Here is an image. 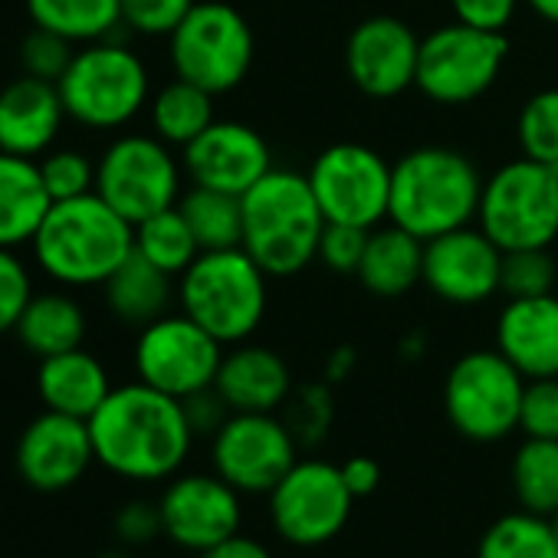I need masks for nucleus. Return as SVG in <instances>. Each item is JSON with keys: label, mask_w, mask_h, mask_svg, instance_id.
Instances as JSON below:
<instances>
[{"label": "nucleus", "mask_w": 558, "mask_h": 558, "mask_svg": "<svg viewBox=\"0 0 558 558\" xmlns=\"http://www.w3.org/2000/svg\"><path fill=\"white\" fill-rule=\"evenodd\" d=\"M96 463L132 483H161L181 473L194 430L184 404L145 381L112 388L89 417Z\"/></svg>", "instance_id": "obj_1"}, {"label": "nucleus", "mask_w": 558, "mask_h": 558, "mask_svg": "<svg viewBox=\"0 0 558 558\" xmlns=\"http://www.w3.org/2000/svg\"><path fill=\"white\" fill-rule=\"evenodd\" d=\"M37 266L60 287H102L132 256L135 227L96 191L57 201L34 236Z\"/></svg>", "instance_id": "obj_2"}, {"label": "nucleus", "mask_w": 558, "mask_h": 558, "mask_svg": "<svg viewBox=\"0 0 558 558\" xmlns=\"http://www.w3.org/2000/svg\"><path fill=\"white\" fill-rule=\"evenodd\" d=\"M243 250L266 276H296L319 259L326 214L306 174L269 168L243 197Z\"/></svg>", "instance_id": "obj_3"}, {"label": "nucleus", "mask_w": 558, "mask_h": 558, "mask_svg": "<svg viewBox=\"0 0 558 558\" xmlns=\"http://www.w3.org/2000/svg\"><path fill=\"white\" fill-rule=\"evenodd\" d=\"M483 181L476 161L457 148H414L391 165L388 220L427 243L476 220Z\"/></svg>", "instance_id": "obj_4"}, {"label": "nucleus", "mask_w": 558, "mask_h": 558, "mask_svg": "<svg viewBox=\"0 0 558 558\" xmlns=\"http://www.w3.org/2000/svg\"><path fill=\"white\" fill-rule=\"evenodd\" d=\"M269 276L243 250H204L178 276V306L220 345L246 342L269 306Z\"/></svg>", "instance_id": "obj_5"}, {"label": "nucleus", "mask_w": 558, "mask_h": 558, "mask_svg": "<svg viewBox=\"0 0 558 558\" xmlns=\"http://www.w3.org/2000/svg\"><path fill=\"white\" fill-rule=\"evenodd\" d=\"M57 86L66 116L96 132L125 129L151 102L148 66L116 37L80 47Z\"/></svg>", "instance_id": "obj_6"}, {"label": "nucleus", "mask_w": 558, "mask_h": 558, "mask_svg": "<svg viewBox=\"0 0 558 558\" xmlns=\"http://www.w3.org/2000/svg\"><path fill=\"white\" fill-rule=\"evenodd\" d=\"M476 227L506 253L558 240V168L515 158L483 181Z\"/></svg>", "instance_id": "obj_7"}, {"label": "nucleus", "mask_w": 558, "mask_h": 558, "mask_svg": "<svg viewBox=\"0 0 558 558\" xmlns=\"http://www.w3.org/2000/svg\"><path fill=\"white\" fill-rule=\"evenodd\" d=\"M174 76L207 89L210 96L233 93L256 53L246 17L223 0H197L191 14L168 37Z\"/></svg>", "instance_id": "obj_8"}, {"label": "nucleus", "mask_w": 558, "mask_h": 558, "mask_svg": "<svg viewBox=\"0 0 558 558\" xmlns=\"http://www.w3.org/2000/svg\"><path fill=\"white\" fill-rule=\"evenodd\" d=\"M525 378L499 349H476L453 362L444 381L450 427L473 444H496L519 430Z\"/></svg>", "instance_id": "obj_9"}, {"label": "nucleus", "mask_w": 558, "mask_h": 558, "mask_svg": "<svg viewBox=\"0 0 558 558\" xmlns=\"http://www.w3.org/2000/svg\"><path fill=\"white\" fill-rule=\"evenodd\" d=\"M184 165L171 145L151 135H119L96 161V194L132 227L181 201Z\"/></svg>", "instance_id": "obj_10"}, {"label": "nucleus", "mask_w": 558, "mask_h": 558, "mask_svg": "<svg viewBox=\"0 0 558 558\" xmlns=\"http://www.w3.org/2000/svg\"><path fill=\"white\" fill-rule=\"evenodd\" d=\"M509 44L502 34L476 31L460 21L421 37L417 89L437 106H466L493 89L506 66Z\"/></svg>", "instance_id": "obj_11"}, {"label": "nucleus", "mask_w": 558, "mask_h": 558, "mask_svg": "<svg viewBox=\"0 0 558 558\" xmlns=\"http://www.w3.org/2000/svg\"><path fill=\"white\" fill-rule=\"evenodd\" d=\"M355 496L342 466L329 460H296L269 493V519L276 535L296 548L332 542L352 519Z\"/></svg>", "instance_id": "obj_12"}, {"label": "nucleus", "mask_w": 558, "mask_h": 558, "mask_svg": "<svg viewBox=\"0 0 558 558\" xmlns=\"http://www.w3.org/2000/svg\"><path fill=\"white\" fill-rule=\"evenodd\" d=\"M329 223L375 230L391 207V161L359 142H339L316 155L306 171Z\"/></svg>", "instance_id": "obj_13"}, {"label": "nucleus", "mask_w": 558, "mask_h": 558, "mask_svg": "<svg viewBox=\"0 0 558 558\" xmlns=\"http://www.w3.org/2000/svg\"><path fill=\"white\" fill-rule=\"evenodd\" d=\"M132 362L138 381L184 401L187 395L214 385L223 362V345L191 316L168 313L138 329Z\"/></svg>", "instance_id": "obj_14"}, {"label": "nucleus", "mask_w": 558, "mask_h": 558, "mask_svg": "<svg viewBox=\"0 0 558 558\" xmlns=\"http://www.w3.org/2000/svg\"><path fill=\"white\" fill-rule=\"evenodd\" d=\"M296 450L300 444L293 430L276 414H230L210 437L214 473L240 496H269L300 460Z\"/></svg>", "instance_id": "obj_15"}, {"label": "nucleus", "mask_w": 558, "mask_h": 558, "mask_svg": "<svg viewBox=\"0 0 558 558\" xmlns=\"http://www.w3.org/2000/svg\"><path fill=\"white\" fill-rule=\"evenodd\" d=\"M158 509L165 538L194 555L227 542L243 522V496L217 473L171 476Z\"/></svg>", "instance_id": "obj_16"}, {"label": "nucleus", "mask_w": 558, "mask_h": 558, "mask_svg": "<svg viewBox=\"0 0 558 558\" xmlns=\"http://www.w3.org/2000/svg\"><path fill=\"white\" fill-rule=\"evenodd\" d=\"M424 283L450 306H480L502 293V250L473 223L424 243Z\"/></svg>", "instance_id": "obj_17"}, {"label": "nucleus", "mask_w": 558, "mask_h": 558, "mask_svg": "<svg viewBox=\"0 0 558 558\" xmlns=\"http://www.w3.org/2000/svg\"><path fill=\"white\" fill-rule=\"evenodd\" d=\"M421 37L401 17L362 21L345 40V73L368 99H395L417 83Z\"/></svg>", "instance_id": "obj_18"}, {"label": "nucleus", "mask_w": 558, "mask_h": 558, "mask_svg": "<svg viewBox=\"0 0 558 558\" xmlns=\"http://www.w3.org/2000/svg\"><path fill=\"white\" fill-rule=\"evenodd\" d=\"M21 480L37 493H63L76 486L96 463L89 421L60 411L37 414L14 447Z\"/></svg>", "instance_id": "obj_19"}, {"label": "nucleus", "mask_w": 558, "mask_h": 558, "mask_svg": "<svg viewBox=\"0 0 558 558\" xmlns=\"http://www.w3.org/2000/svg\"><path fill=\"white\" fill-rule=\"evenodd\" d=\"M181 165L191 184L243 197L272 168V151L253 125L214 119L181 148Z\"/></svg>", "instance_id": "obj_20"}, {"label": "nucleus", "mask_w": 558, "mask_h": 558, "mask_svg": "<svg viewBox=\"0 0 558 558\" xmlns=\"http://www.w3.org/2000/svg\"><path fill=\"white\" fill-rule=\"evenodd\" d=\"M66 119L60 86L24 73L0 89V151L37 161L53 148Z\"/></svg>", "instance_id": "obj_21"}, {"label": "nucleus", "mask_w": 558, "mask_h": 558, "mask_svg": "<svg viewBox=\"0 0 558 558\" xmlns=\"http://www.w3.org/2000/svg\"><path fill=\"white\" fill-rule=\"evenodd\" d=\"M496 349L532 378H558V296L506 300L496 319Z\"/></svg>", "instance_id": "obj_22"}, {"label": "nucleus", "mask_w": 558, "mask_h": 558, "mask_svg": "<svg viewBox=\"0 0 558 558\" xmlns=\"http://www.w3.org/2000/svg\"><path fill=\"white\" fill-rule=\"evenodd\" d=\"M214 388L220 391L233 414H272L296 391L293 372L283 362V355L250 342H240L230 352H223Z\"/></svg>", "instance_id": "obj_23"}, {"label": "nucleus", "mask_w": 558, "mask_h": 558, "mask_svg": "<svg viewBox=\"0 0 558 558\" xmlns=\"http://www.w3.org/2000/svg\"><path fill=\"white\" fill-rule=\"evenodd\" d=\"M37 395L47 411L89 421L102 408V401L112 395V381H109L106 365L96 355H89L86 349H70V352L40 359Z\"/></svg>", "instance_id": "obj_24"}, {"label": "nucleus", "mask_w": 558, "mask_h": 558, "mask_svg": "<svg viewBox=\"0 0 558 558\" xmlns=\"http://www.w3.org/2000/svg\"><path fill=\"white\" fill-rule=\"evenodd\" d=\"M50 207L53 197L47 194L40 165L34 158L0 151V246L17 250L34 243Z\"/></svg>", "instance_id": "obj_25"}, {"label": "nucleus", "mask_w": 558, "mask_h": 558, "mask_svg": "<svg viewBox=\"0 0 558 558\" xmlns=\"http://www.w3.org/2000/svg\"><path fill=\"white\" fill-rule=\"evenodd\" d=\"M355 276L378 300L408 296L417 283H424V240L398 223L375 227L368 233V246Z\"/></svg>", "instance_id": "obj_26"}, {"label": "nucleus", "mask_w": 558, "mask_h": 558, "mask_svg": "<svg viewBox=\"0 0 558 558\" xmlns=\"http://www.w3.org/2000/svg\"><path fill=\"white\" fill-rule=\"evenodd\" d=\"M102 296L109 313L132 329H145L148 323L161 319L171 313L178 300L174 276L148 263L132 250V256L102 283Z\"/></svg>", "instance_id": "obj_27"}, {"label": "nucleus", "mask_w": 558, "mask_h": 558, "mask_svg": "<svg viewBox=\"0 0 558 558\" xmlns=\"http://www.w3.org/2000/svg\"><path fill=\"white\" fill-rule=\"evenodd\" d=\"M14 332L31 355L50 359L70 349H83L86 313L70 293H34Z\"/></svg>", "instance_id": "obj_28"}, {"label": "nucleus", "mask_w": 558, "mask_h": 558, "mask_svg": "<svg viewBox=\"0 0 558 558\" xmlns=\"http://www.w3.org/2000/svg\"><path fill=\"white\" fill-rule=\"evenodd\" d=\"M27 14L34 27L53 31L76 47L122 31V0H27Z\"/></svg>", "instance_id": "obj_29"}, {"label": "nucleus", "mask_w": 558, "mask_h": 558, "mask_svg": "<svg viewBox=\"0 0 558 558\" xmlns=\"http://www.w3.org/2000/svg\"><path fill=\"white\" fill-rule=\"evenodd\" d=\"M214 99L217 96H210L207 89L174 76L148 102L151 132L171 148L191 145L214 122Z\"/></svg>", "instance_id": "obj_30"}, {"label": "nucleus", "mask_w": 558, "mask_h": 558, "mask_svg": "<svg viewBox=\"0 0 558 558\" xmlns=\"http://www.w3.org/2000/svg\"><path fill=\"white\" fill-rule=\"evenodd\" d=\"M201 253L204 250H233L243 243V207L236 194L214 191V187H197L181 194L178 201Z\"/></svg>", "instance_id": "obj_31"}, {"label": "nucleus", "mask_w": 558, "mask_h": 558, "mask_svg": "<svg viewBox=\"0 0 558 558\" xmlns=\"http://www.w3.org/2000/svg\"><path fill=\"white\" fill-rule=\"evenodd\" d=\"M512 489L525 512L551 515L558 509V440L525 437L512 457Z\"/></svg>", "instance_id": "obj_32"}, {"label": "nucleus", "mask_w": 558, "mask_h": 558, "mask_svg": "<svg viewBox=\"0 0 558 558\" xmlns=\"http://www.w3.org/2000/svg\"><path fill=\"white\" fill-rule=\"evenodd\" d=\"M135 253L178 279L197 259L201 246H197L181 207L174 204V207L158 210L135 223Z\"/></svg>", "instance_id": "obj_33"}, {"label": "nucleus", "mask_w": 558, "mask_h": 558, "mask_svg": "<svg viewBox=\"0 0 558 558\" xmlns=\"http://www.w3.org/2000/svg\"><path fill=\"white\" fill-rule=\"evenodd\" d=\"M476 558H558V535L545 515L519 509L483 532Z\"/></svg>", "instance_id": "obj_34"}, {"label": "nucleus", "mask_w": 558, "mask_h": 558, "mask_svg": "<svg viewBox=\"0 0 558 558\" xmlns=\"http://www.w3.org/2000/svg\"><path fill=\"white\" fill-rule=\"evenodd\" d=\"M515 142L525 158L558 168V89H542L522 102Z\"/></svg>", "instance_id": "obj_35"}, {"label": "nucleus", "mask_w": 558, "mask_h": 558, "mask_svg": "<svg viewBox=\"0 0 558 558\" xmlns=\"http://www.w3.org/2000/svg\"><path fill=\"white\" fill-rule=\"evenodd\" d=\"M558 279V263L548 246L506 250L502 253V293L506 300L548 296Z\"/></svg>", "instance_id": "obj_36"}, {"label": "nucleus", "mask_w": 558, "mask_h": 558, "mask_svg": "<svg viewBox=\"0 0 558 558\" xmlns=\"http://www.w3.org/2000/svg\"><path fill=\"white\" fill-rule=\"evenodd\" d=\"M37 165L53 204L96 191V161L76 148H50L44 158H37Z\"/></svg>", "instance_id": "obj_37"}, {"label": "nucleus", "mask_w": 558, "mask_h": 558, "mask_svg": "<svg viewBox=\"0 0 558 558\" xmlns=\"http://www.w3.org/2000/svg\"><path fill=\"white\" fill-rule=\"evenodd\" d=\"M283 408H287V417L283 421L293 430L296 444H316L332 427L336 401H332L329 385H306V388L293 391Z\"/></svg>", "instance_id": "obj_38"}, {"label": "nucleus", "mask_w": 558, "mask_h": 558, "mask_svg": "<svg viewBox=\"0 0 558 558\" xmlns=\"http://www.w3.org/2000/svg\"><path fill=\"white\" fill-rule=\"evenodd\" d=\"M73 57H76V44H70L66 37L44 31V27H34L21 44V66L34 80L60 83L73 63Z\"/></svg>", "instance_id": "obj_39"}, {"label": "nucleus", "mask_w": 558, "mask_h": 558, "mask_svg": "<svg viewBox=\"0 0 558 558\" xmlns=\"http://www.w3.org/2000/svg\"><path fill=\"white\" fill-rule=\"evenodd\" d=\"M197 0H122V27L138 37H171Z\"/></svg>", "instance_id": "obj_40"}, {"label": "nucleus", "mask_w": 558, "mask_h": 558, "mask_svg": "<svg viewBox=\"0 0 558 558\" xmlns=\"http://www.w3.org/2000/svg\"><path fill=\"white\" fill-rule=\"evenodd\" d=\"M34 296V279L17 250L0 246V336L14 332Z\"/></svg>", "instance_id": "obj_41"}, {"label": "nucleus", "mask_w": 558, "mask_h": 558, "mask_svg": "<svg viewBox=\"0 0 558 558\" xmlns=\"http://www.w3.org/2000/svg\"><path fill=\"white\" fill-rule=\"evenodd\" d=\"M519 430L538 440H558V378L525 381Z\"/></svg>", "instance_id": "obj_42"}, {"label": "nucleus", "mask_w": 558, "mask_h": 558, "mask_svg": "<svg viewBox=\"0 0 558 558\" xmlns=\"http://www.w3.org/2000/svg\"><path fill=\"white\" fill-rule=\"evenodd\" d=\"M368 233L365 227H352V223H326L323 240H319V259L326 269L339 272V276H355L368 246Z\"/></svg>", "instance_id": "obj_43"}, {"label": "nucleus", "mask_w": 558, "mask_h": 558, "mask_svg": "<svg viewBox=\"0 0 558 558\" xmlns=\"http://www.w3.org/2000/svg\"><path fill=\"white\" fill-rule=\"evenodd\" d=\"M112 529H116V535H119L125 545H151L158 535H165L161 509H158V502L132 499V502H125V506L116 512Z\"/></svg>", "instance_id": "obj_44"}, {"label": "nucleus", "mask_w": 558, "mask_h": 558, "mask_svg": "<svg viewBox=\"0 0 558 558\" xmlns=\"http://www.w3.org/2000/svg\"><path fill=\"white\" fill-rule=\"evenodd\" d=\"M519 4L522 0H450L453 21L489 34H502L512 24Z\"/></svg>", "instance_id": "obj_45"}, {"label": "nucleus", "mask_w": 558, "mask_h": 558, "mask_svg": "<svg viewBox=\"0 0 558 558\" xmlns=\"http://www.w3.org/2000/svg\"><path fill=\"white\" fill-rule=\"evenodd\" d=\"M181 404H184V417H187V424H191L194 437H214V434L227 424V417L233 414L214 385H210V388H204V391L187 395Z\"/></svg>", "instance_id": "obj_46"}, {"label": "nucleus", "mask_w": 558, "mask_h": 558, "mask_svg": "<svg viewBox=\"0 0 558 558\" xmlns=\"http://www.w3.org/2000/svg\"><path fill=\"white\" fill-rule=\"evenodd\" d=\"M342 476H345V486L352 489V496L365 499V496H372L381 486V463L365 457V453H359V457H349L342 463Z\"/></svg>", "instance_id": "obj_47"}, {"label": "nucleus", "mask_w": 558, "mask_h": 558, "mask_svg": "<svg viewBox=\"0 0 558 558\" xmlns=\"http://www.w3.org/2000/svg\"><path fill=\"white\" fill-rule=\"evenodd\" d=\"M197 558H272L269 555V548L259 542V538H250V535H230L227 542H220V545H214V548H207V551H201Z\"/></svg>", "instance_id": "obj_48"}, {"label": "nucleus", "mask_w": 558, "mask_h": 558, "mask_svg": "<svg viewBox=\"0 0 558 558\" xmlns=\"http://www.w3.org/2000/svg\"><path fill=\"white\" fill-rule=\"evenodd\" d=\"M352 368H355V349H352V345H339V349L332 352L329 365H326L329 381H342V378H349V375H352Z\"/></svg>", "instance_id": "obj_49"}, {"label": "nucleus", "mask_w": 558, "mask_h": 558, "mask_svg": "<svg viewBox=\"0 0 558 558\" xmlns=\"http://www.w3.org/2000/svg\"><path fill=\"white\" fill-rule=\"evenodd\" d=\"M525 4H529L545 24H555V27H558V0H525Z\"/></svg>", "instance_id": "obj_50"}, {"label": "nucleus", "mask_w": 558, "mask_h": 558, "mask_svg": "<svg viewBox=\"0 0 558 558\" xmlns=\"http://www.w3.org/2000/svg\"><path fill=\"white\" fill-rule=\"evenodd\" d=\"M427 352V339L421 336V332H414V336H408L404 342H401V355L404 359H417V355H424Z\"/></svg>", "instance_id": "obj_51"}, {"label": "nucleus", "mask_w": 558, "mask_h": 558, "mask_svg": "<svg viewBox=\"0 0 558 558\" xmlns=\"http://www.w3.org/2000/svg\"><path fill=\"white\" fill-rule=\"evenodd\" d=\"M548 522H551V529H555V535H558V509H555V512L548 515Z\"/></svg>", "instance_id": "obj_52"}, {"label": "nucleus", "mask_w": 558, "mask_h": 558, "mask_svg": "<svg viewBox=\"0 0 558 558\" xmlns=\"http://www.w3.org/2000/svg\"><path fill=\"white\" fill-rule=\"evenodd\" d=\"M96 558H125L122 551H102V555H96Z\"/></svg>", "instance_id": "obj_53"}]
</instances>
